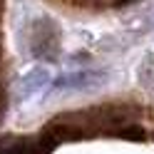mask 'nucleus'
Returning <instances> with one entry per match:
<instances>
[{
	"label": "nucleus",
	"mask_w": 154,
	"mask_h": 154,
	"mask_svg": "<svg viewBox=\"0 0 154 154\" xmlns=\"http://www.w3.org/2000/svg\"><path fill=\"white\" fill-rule=\"evenodd\" d=\"M104 77L102 72H92V70H80V72H70L60 77V80L55 82V90L57 92H70V90H94L104 85Z\"/></svg>",
	"instance_id": "obj_1"
},
{
	"label": "nucleus",
	"mask_w": 154,
	"mask_h": 154,
	"mask_svg": "<svg viewBox=\"0 0 154 154\" xmlns=\"http://www.w3.org/2000/svg\"><path fill=\"white\" fill-rule=\"evenodd\" d=\"M47 25H50V20H40L32 32V52L37 57H52L57 47V32L55 27L47 30Z\"/></svg>",
	"instance_id": "obj_2"
},
{
	"label": "nucleus",
	"mask_w": 154,
	"mask_h": 154,
	"mask_svg": "<svg viewBox=\"0 0 154 154\" xmlns=\"http://www.w3.org/2000/svg\"><path fill=\"white\" fill-rule=\"evenodd\" d=\"M47 82H50V72H47V70H32L30 75H25V77H23L20 97H23V100L32 97V94H35V92H40Z\"/></svg>",
	"instance_id": "obj_3"
},
{
	"label": "nucleus",
	"mask_w": 154,
	"mask_h": 154,
	"mask_svg": "<svg viewBox=\"0 0 154 154\" xmlns=\"http://www.w3.org/2000/svg\"><path fill=\"white\" fill-rule=\"evenodd\" d=\"M129 3H134V0H112V5H129Z\"/></svg>",
	"instance_id": "obj_4"
}]
</instances>
